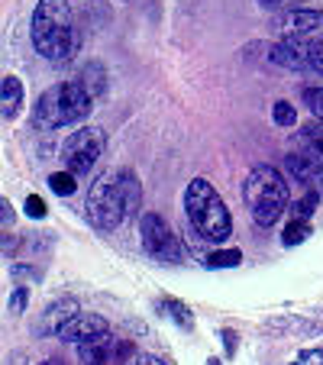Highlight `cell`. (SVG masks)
Wrapping results in <instances>:
<instances>
[{
  "label": "cell",
  "mask_w": 323,
  "mask_h": 365,
  "mask_svg": "<svg viewBox=\"0 0 323 365\" xmlns=\"http://www.w3.org/2000/svg\"><path fill=\"white\" fill-rule=\"evenodd\" d=\"M139 200H143V187L136 175L130 168H111L91 185L84 214L97 230H117L126 217L139 210Z\"/></svg>",
  "instance_id": "1"
},
{
  "label": "cell",
  "mask_w": 323,
  "mask_h": 365,
  "mask_svg": "<svg viewBox=\"0 0 323 365\" xmlns=\"http://www.w3.org/2000/svg\"><path fill=\"white\" fill-rule=\"evenodd\" d=\"M33 46L48 62H68L78 56L81 36L75 29L68 0H39L33 14Z\"/></svg>",
  "instance_id": "2"
},
{
  "label": "cell",
  "mask_w": 323,
  "mask_h": 365,
  "mask_svg": "<svg viewBox=\"0 0 323 365\" xmlns=\"http://www.w3.org/2000/svg\"><path fill=\"white\" fill-rule=\"evenodd\" d=\"M91 110H94V97L88 94V88L81 81H62L42 91V97L36 101L33 120L39 130H58V126L88 120Z\"/></svg>",
  "instance_id": "3"
},
{
  "label": "cell",
  "mask_w": 323,
  "mask_h": 365,
  "mask_svg": "<svg viewBox=\"0 0 323 365\" xmlns=\"http://www.w3.org/2000/svg\"><path fill=\"white\" fill-rule=\"evenodd\" d=\"M185 210L191 227L198 230L200 240L210 242H223L233 233V220H230V210L223 204V197L217 194V187L207 178H194L185 191Z\"/></svg>",
  "instance_id": "4"
},
{
  "label": "cell",
  "mask_w": 323,
  "mask_h": 365,
  "mask_svg": "<svg viewBox=\"0 0 323 365\" xmlns=\"http://www.w3.org/2000/svg\"><path fill=\"white\" fill-rule=\"evenodd\" d=\"M246 207L259 227H272L288 207V181L275 165H255L246 178Z\"/></svg>",
  "instance_id": "5"
},
{
  "label": "cell",
  "mask_w": 323,
  "mask_h": 365,
  "mask_svg": "<svg viewBox=\"0 0 323 365\" xmlns=\"http://www.w3.org/2000/svg\"><path fill=\"white\" fill-rule=\"evenodd\" d=\"M103 145H107V136H103L101 126H81L78 133H71L68 143L62 145V162H65V172L78 175L91 172L94 162L103 155Z\"/></svg>",
  "instance_id": "6"
},
{
  "label": "cell",
  "mask_w": 323,
  "mask_h": 365,
  "mask_svg": "<svg viewBox=\"0 0 323 365\" xmlns=\"http://www.w3.org/2000/svg\"><path fill=\"white\" fill-rule=\"evenodd\" d=\"M139 236H143V249L152 255V259H158V262H168V265L181 262L185 249H181L178 233L168 227L165 217L143 214V220H139Z\"/></svg>",
  "instance_id": "7"
},
{
  "label": "cell",
  "mask_w": 323,
  "mask_h": 365,
  "mask_svg": "<svg viewBox=\"0 0 323 365\" xmlns=\"http://www.w3.org/2000/svg\"><path fill=\"white\" fill-rule=\"evenodd\" d=\"M111 333V324L101 317V314H75V317L68 320V324L62 327V330L56 333L58 339H65V343H91V339H101Z\"/></svg>",
  "instance_id": "8"
},
{
  "label": "cell",
  "mask_w": 323,
  "mask_h": 365,
  "mask_svg": "<svg viewBox=\"0 0 323 365\" xmlns=\"http://www.w3.org/2000/svg\"><path fill=\"white\" fill-rule=\"evenodd\" d=\"M81 349V356H88L91 362H103V365H120L123 359L133 356V346L126 343V339H113L111 333L101 339H91V343L78 346Z\"/></svg>",
  "instance_id": "9"
},
{
  "label": "cell",
  "mask_w": 323,
  "mask_h": 365,
  "mask_svg": "<svg viewBox=\"0 0 323 365\" xmlns=\"http://www.w3.org/2000/svg\"><path fill=\"white\" fill-rule=\"evenodd\" d=\"M282 42H288L294 48V56L301 58V68L323 75V29L307 33V36H284Z\"/></svg>",
  "instance_id": "10"
},
{
  "label": "cell",
  "mask_w": 323,
  "mask_h": 365,
  "mask_svg": "<svg viewBox=\"0 0 323 365\" xmlns=\"http://www.w3.org/2000/svg\"><path fill=\"white\" fill-rule=\"evenodd\" d=\"M288 172L291 178L297 181V185H304L307 191H317V187L323 185V165L314 159H307V155H301V152H288Z\"/></svg>",
  "instance_id": "11"
},
{
  "label": "cell",
  "mask_w": 323,
  "mask_h": 365,
  "mask_svg": "<svg viewBox=\"0 0 323 365\" xmlns=\"http://www.w3.org/2000/svg\"><path fill=\"white\" fill-rule=\"evenodd\" d=\"M282 36H307L323 29V14L320 10H288V14L278 20Z\"/></svg>",
  "instance_id": "12"
},
{
  "label": "cell",
  "mask_w": 323,
  "mask_h": 365,
  "mask_svg": "<svg viewBox=\"0 0 323 365\" xmlns=\"http://www.w3.org/2000/svg\"><path fill=\"white\" fill-rule=\"evenodd\" d=\"M75 314H81L78 301H75V297H62V301H56V304H48V307H46L39 330L42 333H58L71 317H75Z\"/></svg>",
  "instance_id": "13"
},
{
  "label": "cell",
  "mask_w": 323,
  "mask_h": 365,
  "mask_svg": "<svg viewBox=\"0 0 323 365\" xmlns=\"http://www.w3.org/2000/svg\"><path fill=\"white\" fill-rule=\"evenodd\" d=\"M291 152H301V155H307V159H314V162L323 165V123L301 126V133L294 136V149Z\"/></svg>",
  "instance_id": "14"
},
{
  "label": "cell",
  "mask_w": 323,
  "mask_h": 365,
  "mask_svg": "<svg viewBox=\"0 0 323 365\" xmlns=\"http://www.w3.org/2000/svg\"><path fill=\"white\" fill-rule=\"evenodd\" d=\"M20 107H23V84H20V78L7 75L0 81V117L14 120L20 113Z\"/></svg>",
  "instance_id": "15"
},
{
  "label": "cell",
  "mask_w": 323,
  "mask_h": 365,
  "mask_svg": "<svg viewBox=\"0 0 323 365\" xmlns=\"http://www.w3.org/2000/svg\"><path fill=\"white\" fill-rule=\"evenodd\" d=\"M155 310L162 314V317L175 320L178 327H185V330H191V327H194L191 307H188V304H181V301H175V297H162V301L155 304Z\"/></svg>",
  "instance_id": "16"
},
{
  "label": "cell",
  "mask_w": 323,
  "mask_h": 365,
  "mask_svg": "<svg viewBox=\"0 0 323 365\" xmlns=\"http://www.w3.org/2000/svg\"><path fill=\"white\" fill-rule=\"evenodd\" d=\"M207 269H236L242 262V252L240 249H220V252H210L204 259Z\"/></svg>",
  "instance_id": "17"
},
{
  "label": "cell",
  "mask_w": 323,
  "mask_h": 365,
  "mask_svg": "<svg viewBox=\"0 0 323 365\" xmlns=\"http://www.w3.org/2000/svg\"><path fill=\"white\" fill-rule=\"evenodd\" d=\"M307 236H310V220H297V217H291V223L282 233V242L284 246H301Z\"/></svg>",
  "instance_id": "18"
},
{
  "label": "cell",
  "mask_w": 323,
  "mask_h": 365,
  "mask_svg": "<svg viewBox=\"0 0 323 365\" xmlns=\"http://www.w3.org/2000/svg\"><path fill=\"white\" fill-rule=\"evenodd\" d=\"M317 204H320V194L307 191L301 200H294V204H291V217H297V220H310V217H314V210H317Z\"/></svg>",
  "instance_id": "19"
},
{
  "label": "cell",
  "mask_w": 323,
  "mask_h": 365,
  "mask_svg": "<svg viewBox=\"0 0 323 365\" xmlns=\"http://www.w3.org/2000/svg\"><path fill=\"white\" fill-rule=\"evenodd\" d=\"M48 187L56 194H62V197H68V194H75L78 178L71 172H56V175H48Z\"/></svg>",
  "instance_id": "20"
},
{
  "label": "cell",
  "mask_w": 323,
  "mask_h": 365,
  "mask_svg": "<svg viewBox=\"0 0 323 365\" xmlns=\"http://www.w3.org/2000/svg\"><path fill=\"white\" fill-rule=\"evenodd\" d=\"M301 97H304V103H307V110L323 123V88H304Z\"/></svg>",
  "instance_id": "21"
},
{
  "label": "cell",
  "mask_w": 323,
  "mask_h": 365,
  "mask_svg": "<svg viewBox=\"0 0 323 365\" xmlns=\"http://www.w3.org/2000/svg\"><path fill=\"white\" fill-rule=\"evenodd\" d=\"M272 120H275L278 126H294L297 110H294V107H291L288 101H278L275 107H272Z\"/></svg>",
  "instance_id": "22"
},
{
  "label": "cell",
  "mask_w": 323,
  "mask_h": 365,
  "mask_svg": "<svg viewBox=\"0 0 323 365\" xmlns=\"http://www.w3.org/2000/svg\"><path fill=\"white\" fill-rule=\"evenodd\" d=\"M26 217L29 220H42V217H46V200H42L39 194H29L26 197Z\"/></svg>",
  "instance_id": "23"
},
{
  "label": "cell",
  "mask_w": 323,
  "mask_h": 365,
  "mask_svg": "<svg viewBox=\"0 0 323 365\" xmlns=\"http://www.w3.org/2000/svg\"><path fill=\"white\" fill-rule=\"evenodd\" d=\"M29 304V291L26 288H14V294H10V314H23Z\"/></svg>",
  "instance_id": "24"
},
{
  "label": "cell",
  "mask_w": 323,
  "mask_h": 365,
  "mask_svg": "<svg viewBox=\"0 0 323 365\" xmlns=\"http://www.w3.org/2000/svg\"><path fill=\"white\" fill-rule=\"evenodd\" d=\"M291 365H323V352L320 349H301Z\"/></svg>",
  "instance_id": "25"
},
{
  "label": "cell",
  "mask_w": 323,
  "mask_h": 365,
  "mask_svg": "<svg viewBox=\"0 0 323 365\" xmlns=\"http://www.w3.org/2000/svg\"><path fill=\"white\" fill-rule=\"evenodd\" d=\"M14 223V207L7 197H0V227H10Z\"/></svg>",
  "instance_id": "26"
},
{
  "label": "cell",
  "mask_w": 323,
  "mask_h": 365,
  "mask_svg": "<svg viewBox=\"0 0 323 365\" xmlns=\"http://www.w3.org/2000/svg\"><path fill=\"white\" fill-rule=\"evenodd\" d=\"M16 246H20V240L16 236H0V252H16Z\"/></svg>",
  "instance_id": "27"
},
{
  "label": "cell",
  "mask_w": 323,
  "mask_h": 365,
  "mask_svg": "<svg viewBox=\"0 0 323 365\" xmlns=\"http://www.w3.org/2000/svg\"><path fill=\"white\" fill-rule=\"evenodd\" d=\"M223 346H227V356H236V333L233 330H223Z\"/></svg>",
  "instance_id": "28"
},
{
  "label": "cell",
  "mask_w": 323,
  "mask_h": 365,
  "mask_svg": "<svg viewBox=\"0 0 323 365\" xmlns=\"http://www.w3.org/2000/svg\"><path fill=\"white\" fill-rule=\"evenodd\" d=\"M262 7H272V10H278V7H291V4H304V0H259Z\"/></svg>",
  "instance_id": "29"
},
{
  "label": "cell",
  "mask_w": 323,
  "mask_h": 365,
  "mask_svg": "<svg viewBox=\"0 0 323 365\" xmlns=\"http://www.w3.org/2000/svg\"><path fill=\"white\" fill-rule=\"evenodd\" d=\"M139 365H168V362H162L158 356H143L139 359Z\"/></svg>",
  "instance_id": "30"
},
{
  "label": "cell",
  "mask_w": 323,
  "mask_h": 365,
  "mask_svg": "<svg viewBox=\"0 0 323 365\" xmlns=\"http://www.w3.org/2000/svg\"><path fill=\"white\" fill-rule=\"evenodd\" d=\"M207 365H223V362H220V359H207Z\"/></svg>",
  "instance_id": "31"
},
{
  "label": "cell",
  "mask_w": 323,
  "mask_h": 365,
  "mask_svg": "<svg viewBox=\"0 0 323 365\" xmlns=\"http://www.w3.org/2000/svg\"><path fill=\"white\" fill-rule=\"evenodd\" d=\"M42 365H62V362H56V359H48V362H42Z\"/></svg>",
  "instance_id": "32"
},
{
  "label": "cell",
  "mask_w": 323,
  "mask_h": 365,
  "mask_svg": "<svg viewBox=\"0 0 323 365\" xmlns=\"http://www.w3.org/2000/svg\"><path fill=\"white\" fill-rule=\"evenodd\" d=\"M91 365H103V362H91Z\"/></svg>",
  "instance_id": "33"
}]
</instances>
